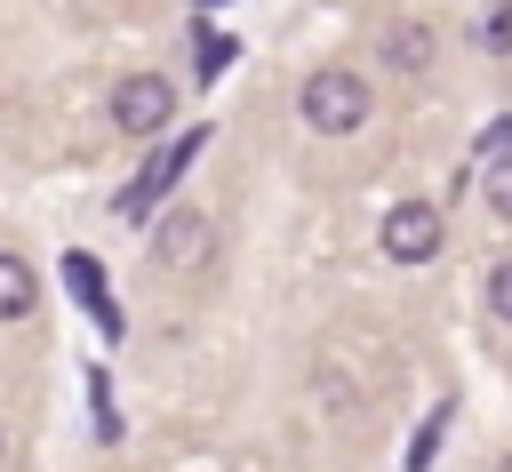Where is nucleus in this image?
Returning a JSON list of instances; mask_svg holds the SVG:
<instances>
[{
  "label": "nucleus",
  "instance_id": "nucleus-5",
  "mask_svg": "<svg viewBox=\"0 0 512 472\" xmlns=\"http://www.w3.org/2000/svg\"><path fill=\"white\" fill-rule=\"evenodd\" d=\"M200 144H208V128L176 136V144H168V152H160V160H152V168H144V176H136L128 192H120V216H144V208H152V200H160V192H168V184H176V176L192 168V152H200Z\"/></svg>",
  "mask_w": 512,
  "mask_h": 472
},
{
  "label": "nucleus",
  "instance_id": "nucleus-7",
  "mask_svg": "<svg viewBox=\"0 0 512 472\" xmlns=\"http://www.w3.org/2000/svg\"><path fill=\"white\" fill-rule=\"evenodd\" d=\"M384 64H392V72H424V64H432V32H424V24H392V32H384Z\"/></svg>",
  "mask_w": 512,
  "mask_h": 472
},
{
  "label": "nucleus",
  "instance_id": "nucleus-14",
  "mask_svg": "<svg viewBox=\"0 0 512 472\" xmlns=\"http://www.w3.org/2000/svg\"><path fill=\"white\" fill-rule=\"evenodd\" d=\"M496 472H512V456H504V464H496Z\"/></svg>",
  "mask_w": 512,
  "mask_h": 472
},
{
  "label": "nucleus",
  "instance_id": "nucleus-11",
  "mask_svg": "<svg viewBox=\"0 0 512 472\" xmlns=\"http://www.w3.org/2000/svg\"><path fill=\"white\" fill-rule=\"evenodd\" d=\"M488 312H496V320H512V256L488 272Z\"/></svg>",
  "mask_w": 512,
  "mask_h": 472
},
{
  "label": "nucleus",
  "instance_id": "nucleus-1",
  "mask_svg": "<svg viewBox=\"0 0 512 472\" xmlns=\"http://www.w3.org/2000/svg\"><path fill=\"white\" fill-rule=\"evenodd\" d=\"M296 112H304L312 136H352V128L368 120V80H360L352 64H320V72L296 88Z\"/></svg>",
  "mask_w": 512,
  "mask_h": 472
},
{
  "label": "nucleus",
  "instance_id": "nucleus-9",
  "mask_svg": "<svg viewBox=\"0 0 512 472\" xmlns=\"http://www.w3.org/2000/svg\"><path fill=\"white\" fill-rule=\"evenodd\" d=\"M472 160H480V168H496V160H512V112H504L496 128H480V144H472Z\"/></svg>",
  "mask_w": 512,
  "mask_h": 472
},
{
  "label": "nucleus",
  "instance_id": "nucleus-4",
  "mask_svg": "<svg viewBox=\"0 0 512 472\" xmlns=\"http://www.w3.org/2000/svg\"><path fill=\"white\" fill-rule=\"evenodd\" d=\"M208 256H216V224H208L200 208H168L160 232H152V264H160V272H200Z\"/></svg>",
  "mask_w": 512,
  "mask_h": 472
},
{
  "label": "nucleus",
  "instance_id": "nucleus-2",
  "mask_svg": "<svg viewBox=\"0 0 512 472\" xmlns=\"http://www.w3.org/2000/svg\"><path fill=\"white\" fill-rule=\"evenodd\" d=\"M168 120H176V80H160V72H128L120 88H112V128L120 136H168Z\"/></svg>",
  "mask_w": 512,
  "mask_h": 472
},
{
  "label": "nucleus",
  "instance_id": "nucleus-8",
  "mask_svg": "<svg viewBox=\"0 0 512 472\" xmlns=\"http://www.w3.org/2000/svg\"><path fill=\"white\" fill-rule=\"evenodd\" d=\"M480 48H488V56H512V0H496V8L480 16Z\"/></svg>",
  "mask_w": 512,
  "mask_h": 472
},
{
  "label": "nucleus",
  "instance_id": "nucleus-3",
  "mask_svg": "<svg viewBox=\"0 0 512 472\" xmlns=\"http://www.w3.org/2000/svg\"><path fill=\"white\" fill-rule=\"evenodd\" d=\"M376 240H384V256H392V264H432V256H440V240H448V224H440V208H432V200H400V208H384Z\"/></svg>",
  "mask_w": 512,
  "mask_h": 472
},
{
  "label": "nucleus",
  "instance_id": "nucleus-12",
  "mask_svg": "<svg viewBox=\"0 0 512 472\" xmlns=\"http://www.w3.org/2000/svg\"><path fill=\"white\" fill-rule=\"evenodd\" d=\"M232 64V40L224 32H200V72H224Z\"/></svg>",
  "mask_w": 512,
  "mask_h": 472
},
{
  "label": "nucleus",
  "instance_id": "nucleus-6",
  "mask_svg": "<svg viewBox=\"0 0 512 472\" xmlns=\"http://www.w3.org/2000/svg\"><path fill=\"white\" fill-rule=\"evenodd\" d=\"M32 304H40V280H32V264L0 248V320H32Z\"/></svg>",
  "mask_w": 512,
  "mask_h": 472
},
{
  "label": "nucleus",
  "instance_id": "nucleus-10",
  "mask_svg": "<svg viewBox=\"0 0 512 472\" xmlns=\"http://www.w3.org/2000/svg\"><path fill=\"white\" fill-rule=\"evenodd\" d=\"M480 176H488V208L512 224V160H496V168H480Z\"/></svg>",
  "mask_w": 512,
  "mask_h": 472
},
{
  "label": "nucleus",
  "instance_id": "nucleus-13",
  "mask_svg": "<svg viewBox=\"0 0 512 472\" xmlns=\"http://www.w3.org/2000/svg\"><path fill=\"white\" fill-rule=\"evenodd\" d=\"M0 464H8V424H0Z\"/></svg>",
  "mask_w": 512,
  "mask_h": 472
}]
</instances>
